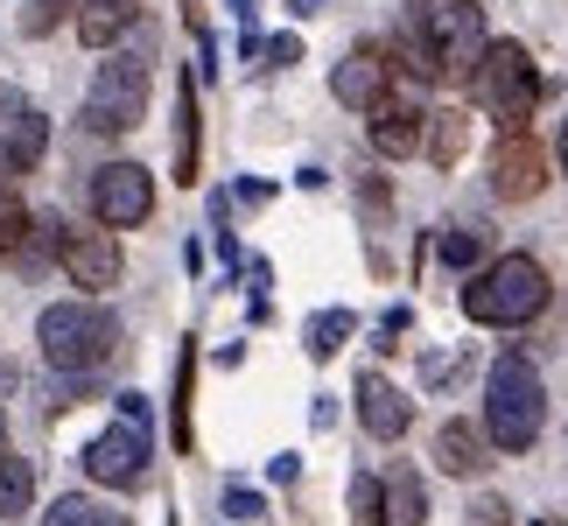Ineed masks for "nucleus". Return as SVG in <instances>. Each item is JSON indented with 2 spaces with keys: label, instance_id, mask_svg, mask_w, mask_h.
<instances>
[{
  "label": "nucleus",
  "instance_id": "4468645a",
  "mask_svg": "<svg viewBox=\"0 0 568 526\" xmlns=\"http://www.w3.org/2000/svg\"><path fill=\"white\" fill-rule=\"evenodd\" d=\"M0 148L14 155V169H36L42 148H50V120H42L36 105H8V113H0Z\"/></svg>",
  "mask_w": 568,
  "mask_h": 526
},
{
  "label": "nucleus",
  "instance_id": "423d86ee",
  "mask_svg": "<svg viewBox=\"0 0 568 526\" xmlns=\"http://www.w3.org/2000/svg\"><path fill=\"white\" fill-rule=\"evenodd\" d=\"M141 113H148V42L99 63L92 92H84V127L92 134H126V127H141Z\"/></svg>",
  "mask_w": 568,
  "mask_h": 526
},
{
  "label": "nucleus",
  "instance_id": "f03ea898",
  "mask_svg": "<svg viewBox=\"0 0 568 526\" xmlns=\"http://www.w3.org/2000/svg\"><path fill=\"white\" fill-rule=\"evenodd\" d=\"M540 422H548V386H540V372L519 351H506L485 380V443L519 456L540 443Z\"/></svg>",
  "mask_w": 568,
  "mask_h": 526
},
{
  "label": "nucleus",
  "instance_id": "b1692460",
  "mask_svg": "<svg viewBox=\"0 0 568 526\" xmlns=\"http://www.w3.org/2000/svg\"><path fill=\"white\" fill-rule=\"evenodd\" d=\"M435 253H443V267H477L485 260V232H449Z\"/></svg>",
  "mask_w": 568,
  "mask_h": 526
},
{
  "label": "nucleus",
  "instance_id": "0eeeda50",
  "mask_svg": "<svg viewBox=\"0 0 568 526\" xmlns=\"http://www.w3.org/2000/svg\"><path fill=\"white\" fill-rule=\"evenodd\" d=\"M148 211H155V183H148L141 162H105L92 175V218L99 225L126 232V225H148Z\"/></svg>",
  "mask_w": 568,
  "mask_h": 526
},
{
  "label": "nucleus",
  "instance_id": "7c9ffc66",
  "mask_svg": "<svg viewBox=\"0 0 568 526\" xmlns=\"http://www.w3.org/2000/svg\"><path fill=\"white\" fill-rule=\"evenodd\" d=\"M14 175H21V169H14V155L0 148V190H14Z\"/></svg>",
  "mask_w": 568,
  "mask_h": 526
},
{
  "label": "nucleus",
  "instance_id": "a211bd4d",
  "mask_svg": "<svg viewBox=\"0 0 568 526\" xmlns=\"http://www.w3.org/2000/svg\"><path fill=\"white\" fill-rule=\"evenodd\" d=\"M422 148H428L435 169H456V162H464V148H470V120L464 113H428L422 120Z\"/></svg>",
  "mask_w": 568,
  "mask_h": 526
},
{
  "label": "nucleus",
  "instance_id": "9d476101",
  "mask_svg": "<svg viewBox=\"0 0 568 526\" xmlns=\"http://www.w3.org/2000/svg\"><path fill=\"white\" fill-rule=\"evenodd\" d=\"M540 183H548V155H540V141L506 134V141L491 148V190L506 196V204H527V196H540Z\"/></svg>",
  "mask_w": 568,
  "mask_h": 526
},
{
  "label": "nucleus",
  "instance_id": "473e14b6",
  "mask_svg": "<svg viewBox=\"0 0 568 526\" xmlns=\"http://www.w3.org/2000/svg\"><path fill=\"white\" fill-rule=\"evenodd\" d=\"M561 175H568V127H561Z\"/></svg>",
  "mask_w": 568,
  "mask_h": 526
},
{
  "label": "nucleus",
  "instance_id": "bb28decb",
  "mask_svg": "<svg viewBox=\"0 0 568 526\" xmlns=\"http://www.w3.org/2000/svg\"><path fill=\"white\" fill-rule=\"evenodd\" d=\"M225 513H232V519H260V513H267V498L246 492V485H232V492H225Z\"/></svg>",
  "mask_w": 568,
  "mask_h": 526
},
{
  "label": "nucleus",
  "instance_id": "72a5a7b5",
  "mask_svg": "<svg viewBox=\"0 0 568 526\" xmlns=\"http://www.w3.org/2000/svg\"><path fill=\"white\" fill-rule=\"evenodd\" d=\"M0 435H8V414H0Z\"/></svg>",
  "mask_w": 568,
  "mask_h": 526
},
{
  "label": "nucleus",
  "instance_id": "dca6fc26",
  "mask_svg": "<svg viewBox=\"0 0 568 526\" xmlns=\"http://www.w3.org/2000/svg\"><path fill=\"white\" fill-rule=\"evenodd\" d=\"M379 513H386V526H422V519H428L422 477H414L407 464H400V471H386V485H379Z\"/></svg>",
  "mask_w": 568,
  "mask_h": 526
},
{
  "label": "nucleus",
  "instance_id": "a878e982",
  "mask_svg": "<svg viewBox=\"0 0 568 526\" xmlns=\"http://www.w3.org/2000/svg\"><path fill=\"white\" fill-rule=\"evenodd\" d=\"M57 14H63V0H29L21 29H29V36H50V29H57Z\"/></svg>",
  "mask_w": 568,
  "mask_h": 526
},
{
  "label": "nucleus",
  "instance_id": "6ab92c4d",
  "mask_svg": "<svg viewBox=\"0 0 568 526\" xmlns=\"http://www.w3.org/2000/svg\"><path fill=\"white\" fill-rule=\"evenodd\" d=\"M29 498H36V464L14 456V449H0V519H21Z\"/></svg>",
  "mask_w": 568,
  "mask_h": 526
},
{
  "label": "nucleus",
  "instance_id": "c85d7f7f",
  "mask_svg": "<svg viewBox=\"0 0 568 526\" xmlns=\"http://www.w3.org/2000/svg\"><path fill=\"white\" fill-rule=\"evenodd\" d=\"M267 57H274V63H302V42H295V36H274Z\"/></svg>",
  "mask_w": 568,
  "mask_h": 526
},
{
  "label": "nucleus",
  "instance_id": "2eb2a0df",
  "mask_svg": "<svg viewBox=\"0 0 568 526\" xmlns=\"http://www.w3.org/2000/svg\"><path fill=\"white\" fill-rule=\"evenodd\" d=\"M134 29V0H78V42L84 50H113Z\"/></svg>",
  "mask_w": 568,
  "mask_h": 526
},
{
  "label": "nucleus",
  "instance_id": "f257e3e1",
  "mask_svg": "<svg viewBox=\"0 0 568 526\" xmlns=\"http://www.w3.org/2000/svg\"><path fill=\"white\" fill-rule=\"evenodd\" d=\"M393 50L407 57L400 71L422 84H470L485 63V8L477 0H414Z\"/></svg>",
  "mask_w": 568,
  "mask_h": 526
},
{
  "label": "nucleus",
  "instance_id": "6e6552de",
  "mask_svg": "<svg viewBox=\"0 0 568 526\" xmlns=\"http://www.w3.org/2000/svg\"><path fill=\"white\" fill-rule=\"evenodd\" d=\"M84 477L92 485H113V492H134L148 477V428L141 422H120L84 443Z\"/></svg>",
  "mask_w": 568,
  "mask_h": 526
},
{
  "label": "nucleus",
  "instance_id": "20e7f679",
  "mask_svg": "<svg viewBox=\"0 0 568 526\" xmlns=\"http://www.w3.org/2000/svg\"><path fill=\"white\" fill-rule=\"evenodd\" d=\"M540 310H548V267H540L534 253L491 260V267L464 289V316L498 323V331H519V323H534Z\"/></svg>",
  "mask_w": 568,
  "mask_h": 526
},
{
  "label": "nucleus",
  "instance_id": "9b49d317",
  "mask_svg": "<svg viewBox=\"0 0 568 526\" xmlns=\"http://www.w3.org/2000/svg\"><path fill=\"white\" fill-rule=\"evenodd\" d=\"M386 50H373V42H365V50H352L331 71V92H337V105H352V113H373V105L386 99Z\"/></svg>",
  "mask_w": 568,
  "mask_h": 526
},
{
  "label": "nucleus",
  "instance_id": "393cba45",
  "mask_svg": "<svg viewBox=\"0 0 568 526\" xmlns=\"http://www.w3.org/2000/svg\"><path fill=\"white\" fill-rule=\"evenodd\" d=\"M352 526H386V513H379V485H373V477H352Z\"/></svg>",
  "mask_w": 568,
  "mask_h": 526
},
{
  "label": "nucleus",
  "instance_id": "39448f33",
  "mask_svg": "<svg viewBox=\"0 0 568 526\" xmlns=\"http://www.w3.org/2000/svg\"><path fill=\"white\" fill-rule=\"evenodd\" d=\"M470 92L485 99V113L506 127V134H527V120L540 105V63L519 50V42H485V71L470 78Z\"/></svg>",
  "mask_w": 568,
  "mask_h": 526
},
{
  "label": "nucleus",
  "instance_id": "5701e85b",
  "mask_svg": "<svg viewBox=\"0 0 568 526\" xmlns=\"http://www.w3.org/2000/svg\"><path fill=\"white\" fill-rule=\"evenodd\" d=\"M29 232H36V218L14 204V190H0V260H14L29 246Z\"/></svg>",
  "mask_w": 568,
  "mask_h": 526
},
{
  "label": "nucleus",
  "instance_id": "cd10ccee",
  "mask_svg": "<svg viewBox=\"0 0 568 526\" xmlns=\"http://www.w3.org/2000/svg\"><path fill=\"white\" fill-rule=\"evenodd\" d=\"M470 519H477V526H506V498H477Z\"/></svg>",
  "mask_w": 568,
  "mask_h": 526
},
{
  "label": "nucleus",
  "instance_id": "ddd939ff",
  "mask_svg": "<svg viewBox=\"0 0 568 526\" xmlns=\"http://www.w3.org/2000/svg\"><path fill=\"white\" fill-rule=\"evenodd\" d=\"M373 148L386 162H407V155H422V113L414 105H373Z\"/></svg>",
  "mask_w": 568,
  "mask_h": 526
},
{
  "label": "nucleus",
  "instance_id": "f3484780",
  "mask_svg": "<svg viewBox=\"0 0 568 526\" xmlns=\"http://www.w3.org/2000/svg\"><path fill=\"white\" fill-rule=\"evenodd\" d=\"M435 464H443L449 477H477L485 471V435H477L470 422H449L443 435H435Z\"/></svg>",
  "mask_w": 568,
  "mask_h": 526
},
{
  "label": "nucleus",
  "instance_id": "2f4dec72",
  "mask_svg": "<svg viewBox=\"0 0 568 526\" xmlns=\"http://www.w3.org/2000/svg\"><path fill=\"white\" fill-rule=\"evenodd\" d=\"M225 8H232V14H239V21H246V14H253V0H225Z\"/></svg>",
  "mask_w": 568,
  "mask_h": 526
},
{
  "label": "nucleus",
  "instance_id": "7ed1b4c3",
  "mask_svg": "<svg viewBox=\"0 0 568 526\" xmlns=\"http://www.w3.org/2000/svg\"><path fill=\"white\" fill-rule=\"evenodd\" d=\"M36 344H42V358H50L57 372L92 380L99 365H113L120 323H113V310H99V302H50L42 323H36Z\"/></svg>",
  "mask_w": 568,
  "mask_h": 526
},
{
  "label": "nucleus",
  "instance_id": "412c9836",
  "mask_svg": "<svg viewBox=\"0 0 568 526\" xmlns=\"http://www.w3.org/2000/svg\"><path fill=\"white\" fill-rule=\"evenodd\" d=\"M176 175L196 183V78L176 84Z\"/></svg>",
  "mask_w": 568,
  "mask_h": 526
},
{
  "label": "nucleus",
  "instance_id": "c756f323",
  "mask_svg": "<svg viewBox=\"0 0 568 526\" xmlns=\"http://www.w3.org/2000/svg\"><path fill=\"white\" fill-rule=\"evenodd\" d=\"M120 422H141L148 428V401H141V393H120Z\"/></svg>",
  "mask_w": 568,
  "mask_h": 526
},
{
  "label": "nucleus",
  "instance_id": "1a4fd4ad",
  "mask_svg": "<svg viewBox=\"0 0 568 526\" xmlns=\"http://www.w3.org/2000/svg\"><path fill=\"white\" fill-rule=\"evenodd\" d=\"M57 260H63V274H71V289H92V295L113 289L120 267H126L113 225H105V232H63V239H57Z\"/></svg>",
  "mask_w": 568,
  "mask_h": 526
},
{
  "label": "nucleus",
  "instance_id": "f8f14e48",
  "mask_svg": "<svg viewBox=\"0 0 568 526\" xmlns=\"http://www.w3.org/2000/svg\"><path fill=\"white\" fill-rule=\"evenodd\" d=\"M407 422H414V407L400 401V393H393L379 372H358V428L373 435V443H400Z\"/></svg>",
  "mask_w": 568,
  "mask_h": 526
},
{
  "label": "nucleus",
  "instance_id": "4be33fe9",
  "mask_svg": "<svg viewBox=\"0 0 568 526\" xmlns=\"http://www.w3.org/2000/svg\"><path fill=\"white\" fill-rule=\"evenodd\" d=\"M352 331H358L352 310H323V316H310V331H302V337H310V358H337Z\"/></svg>",
  "mask_w": 568,
  "mask_h": 526
},
{
  "label": "nucleus",
  "instance_id": "aec40b11",
  "mask_svg": "<svg viewBox=\"0 0 568 526\" xmlns=\"http://www.w3.org/2000/svg\"><path fill=\"white\" fill-rule=\"evenodd\" d=\"M42 526H134V519L99 506V498H84V492H71V498H57V506L42 513Z\"/></svg>",
  "mask_w": 568,
  "mask_h": 526
}]
</instances>
